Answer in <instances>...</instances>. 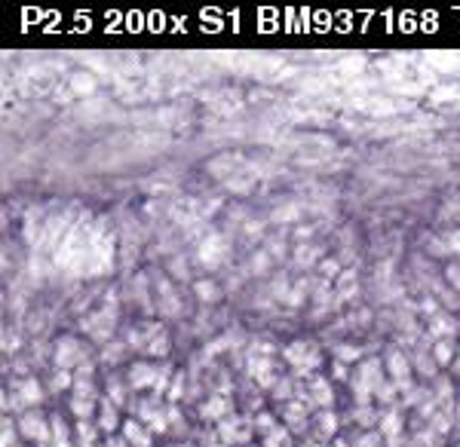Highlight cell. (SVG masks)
<instances>
[{"mask_svg":"<svg viewBox=\"0 0 460 447\" xmlns=\"http://www.w3.org/2000/svg\"><path fill=\"white\" fill-rule=\"evenodd\" d=\"M383 371H387V377L396 383L399 395H405V392H411L417 386V383L411 380L414 364H411V355L405 353L402 346H387V353H383Z\"/></svg>","mask_w":460,"mask_h":447,"instance_id":"cell-4","label":"cell"},{"mask_svg":"<svg viewBox=\"0 0 460 447\" xmlns=\"http://www.w3.org/2000/svg\"><path fill=\"white\" fill-rule=\"evenodd\" d=\"M126 386L129 383H123V380H108V398H111L117 408H126Z\"/></svg>","mask_w":460,"mask_h":447,"instance_id":"cell-34","label":"cell"},{"mask_svg":"<svg viewBox=\"0 0 460 447\" xmlns=\"http://www.w3.org/2000/svg\"><path fill=\"white\" fill-rule=\"evenodd\" d=\"M52 362H56L59 371H71V374H74V371L89 364L92 359H89V349L80 343V337L61 334L56 340V349H52Z\"/></svg>","mask_w":460,"mask_h":447,"instance_id":"cell-5","label":"cell"},{"mask_svg":"<svg viewBox=\"0 0 460 447\" xmlns=\"http://www.w3.org/2000/svg\"><path fill=\"white\" fill-rule=\"evenodd\" d=\"M74 389V374L71 371H52V392H71Z\"/></svg>","mask_w":460,"mask_h":447,"instance_id":"cell-35","label":"cell"},{"mask_svg":"<svg viewBox=\"0 0 460 447\" xmlns=\"http://www.w3.org/2000/svg\"><path fill=\"white\" fill-rule=\"evenodd\" d=\"M319 273H322L326 279L338 282V276L344 273V267H341V260H338V258H322V260H319Z\"/></svg>","mask_w":460,"mask_h":447,"instance_id":"cell-36","label":"cell"},{"mask_svg":"<svg viewBox=\"0 0 460 447\" xmlns=\"http://www.w3.org/2000/svg\"><path fill=\"white\" fill-rule=\"evenodd\" d=\"M74 441L77 447H89V444H101V429L95 419H77L74 423Z\"/></svg>","mask_w":460,"mask_h":447,"instance_id":"cell-18","label":"cell"},{"mask_svg":"<svg viewBox=\"0 0 460 447\" xmlns=\"http://www.w3.org/2000/svg\"><path fill=\"white\" fill-rule=\"evenodd\" d=\"M288 444H292V432H288L283 423H279L270 435L261 438V447H288Z\"/></svg>","mask_w":460,"mask_h":447,"instance_id":"cell-31","label":"cell"},{"mask_svg":"<svg viewBox=\"0 0 460 447\" xmlns=\"http://www.w3.org/2000/svg\"><path fill=\"white\" fill-rule=\"evenodd\" d=\"M157 294H160L157 306H160L163 315H181V298H178V291L172 288V282L163 279L160 285H157Z\"/></svg>","mask_w":460,"mask_h":447,"instance_id":"cell-17","label":"cell"},{"mask_svg":"<svg viewBox=\"0 0 460 447\" xmlns=\"http://www.w3.org/2000/svg\"><path fill=\"white\" fill-rule=\"evenodd\" d=\"M71 395L101 402V398H99V389H95V383H92V377H83V380H77V377H74V389H71Z\"/></svg>","mask_w":460,"mask_h":447,"instance_id":"cell-32","label":"cell"},{"mask_svg":"<svg viewBox=\"0 0 460 447\" xmlns=\"http://www.w3.org/2000/svg\"><path fill=\"white\" fill-rule=\"evenodd\" d=\"M95 423H99L101 435L111 438L114 432H120V429H123V423H126V419H120V408H117L111 398L105 395V398L99 402V417H95Z\"/></svg>","mask_w":460,"mask_h":447,"instance_id":"cell-14","label":"cell"},{"mask_svg":"<svg viewBox=\"0 0 460 447\" xmlns=\"http://www.w3.org/2000/svg\"><path fill=\"white\" fill-rule=\"evenodd\" d=\"M16 423H19V435H22L25 441H31L37 447H50L52 444V419L46 417L40 408L25 410Z\"/></svg>","mask_w":460,"mask_h":447,"instance_id":"cell-6","label":"cell"},{"mask_svg":"<svg viewBox=\"0 0 460 447\" xmlns=\"http://www.w3.org/2000/svg\"><path fill=\"white\" fill-rule=\"evenodd\" d=\"M129 380V389L135 392H154V395H166L169 392V383H172V368L169 364H154V362H135L126 374Z\"/></svg>","mask_w":460,"mask_h":447,"instance_id":"cell-2","label":"cell"},{"mask_svg":"<svg viewBox=\"0 0 460 447\" xmlns=\"http://www.w3.org/2000/svg\"><path fill=\"white\" fill-rule=\"evenodd\" d=\"M332 374H334V380H347V383H350V371H347V364L334 362V364H332Z\"/></svg>","mask_w":460,"mask_h":447,"instance_id":"cell-42","label":"cell"},{"mask_svg":"<svg viewBox=\"0 0 460 447\" xmlns=\"http://www.w3.org/2000/svg\"><path fill=\"white\" fill-rule=\"evenodd\" d=\"M181 383H184V374H175V377H172V386H169V392H166L172 404L178 402V398H181Z\"/></svg>","mask_w":460,"mask_h":447,"instance_id":"cell-39","label":"cell"},{"mask_svg":"<svg viewBox=\"0 0 460 447\" xmlns=\"http://www.w3.org/2000/svg\"><path fill=\"white\" fill-rule=\"evenodd\" d=\"M169 353H172V340H169L166 328H160V331L150 337L148 346H144V355H150V359H169Z\"/></svg>","mask_w":460,"mask_h":447,"instance_id":"cell-21","label":"cell"},{"mask_svg":"<svg viewBox=\"0 0 460 447\" xmlns=\"http://www.w3.org/2000/svg\"><path fill=\"white\" fill-rule=\"evenodd\" d=\"M307 398L317 410H332L334 408V383L322 374L307 377Z\"/></svg>","mask_w":460,"mask_h":447,"instance_id":"cell-10","label":"cell"},{"mask_svg":"<svg viewBox=\"0 0 460 447\" xmlns=\"http://www.w3.org/2000/svg\"><path fill=\"white\" fill-rule=\"evenodd\" d=\"M445 276H448V282L460 291V260H454V264H451L448 270H445Z\"/></svg>","mask_w":460,"mask_h":447,"instance_id":"cell-41","label":"cell"},{"mask_svg":"<svg viewBox=\"0 0 460 447\" xmlns=\"http://www.w3.org/2000/svg\"><path fill=\"white\" fill-rule=\"evenodd\" d=\"M387 383V371H383V359H362L350 374V392H353L356 404H372L374 402V392Z\"/></svg>","mask_w":460,"mask_h":447,"instance_id":"cell-1","label":"cell"},{"mask_svg":"<svg viewBox=\"0 0 460 447\" xmlns=\"http://www.w3.org/2000/svg\"><path fill=\"white\" fill-rule=\"evenodd\" d=\"M194 294L203 300V304H215V300H221V288H218V282H212V279L194 282Z\"/></svg>","mask_w":460,"mask_h":447,"instance_id":"cell-28","label":"cell"},{"mask_svg":"<svg viewBox=\"0 0 460 447\" xmlns=\"http://www.w3.org/2000/svg\"><path fill=\"white\" fill-rule=\"evenodd\" d=\"M71 89L77 95H92L95 92V77H92V74H74V77H71Z\"/></svg>","mask_w":460,"mask_h":447,"instance_id":"cell-33","label":"cell"},{"mask_svg":"<svg viewBox=\"0 0 460 447\" xmlns=\"http://www.w3.org/2000/svg\"><path fill=\"white\" fill-rule=\"evenodd\" d=\"M249 447H261V444H249Z\"/></svg>","mask_w":460,"mask_h":447,"instance_id":"cell-47","label":"cell"},{"mask_svg":"<svg viewBox=\"0 0 460 447\" xmlns=\"http://www.w3.org/2000/svg\"><path fill=\"white\" fill-rule=\"evenodd\" d=\"M328 447H350V444L344 441V438H334V441H332V444H328Z\"/></svg>","mask_w":460,"mask_h":447,"instance_id":"cell-44","label":"cell"},{"mask_svg":"<svg viewBox=\"0 0 460 447\" xmlns=\"http://www.w3.org/2000/svg\"><path fill=\"white\" fill-rule=\"evenodd\" d=\"M246 371H249L252 380H255L261 389H267V392H273V386L283 380V374H279L270 346H264V353H252L249 362H246Z\"/></svg>","mask_w":460,"mask_h":447,"instance_id":"cell-7","label":"cell"},{"mask_svg":"<svg viewBox=\"0 0 460 447\" xmlns=\"http://www.w3.org/2000/svg\"><path fill=\"white\" fill-rule=\"evenodd\" d=\"M304 294H310V288H307V282H294L292 294H288V304H292V306H301V300H304Z\"/></svg>","mask_w":460,"mask_h":447,"instance_id":"cell-38","label":"cell"},{"mask_svg":"<svg viewBox=\"0 0 460 447\" xmlns=\"http://www.w3.org/2000/svg\"><path fill=\"white\" fill-rule=\"evenodd\" d=\"M313 236V227H298V239L304 242V239H310Z\"/></svg>","mask_w":460,"mask_h":447,"instance_id":"cell-43","label":"cell"},{"mask_svg":"<svg viewBox=\"0 0 460 447\" xmlns=\"http://www.w3.org/2000/svg\"><path fill=\"white\" fill-rule=\"evenodd\" d=\"M430 353H432V359H436L439 368H448V364H454V359H457V355H454V343H451V340H436Z\"/></svg>","mask_w":460,"mask_h":447,"instance_id":"cell-26","label":"cell"},{"mask_svg":"<svg viewBox=\"0 0 460 447\" xmlns=\"http://www.w3.org/2000/svg\"><path fill=\"white\" fill-rule=\"evenodd\" d=\"M120 438L129 447H154V432H150L148 426H144L141 419H135V417H129L126 423H123Z\"/></svg>","mask_w":460,"mask_h":447,"instance_id":"cell-15","label":"cell"},{"mask_svg":"<svg viewBox=\"0 0 460 447\" xmlns=\"http://www.w3.org/2000/svg\"><path fill=\"white\" fill-rule=\"evenodd\" d=\"M215 447H230V444H221V441H218V444H215Z\"/></svg>","mask_w":460,"mask_h":447,"instance_id":"cell-46","label":"cell"},{"mask_svg":"<svg viewBox=\"0 0 460 447\" xmlns=\"http://www.w3.org/2000/svg\"><path fill=\"white\" fill-rule=\"evenodd\" d=\"M356 291H359V276H356V270H344L338 276V282H334V298H338V304L353 300Z\"/></svg>","mask_w":460,"mask_h":447,"instance_id":"cell-19","label":"cell"},{"mask_svg":"<svg viewBox=\"0 0 460 447\" xmlns=\"http://www.w3.org/2000/svg\"><path fill=\"white\" fill-rule=\"evenodd\" d=\"M332 355H334V362H341V364H359L366 359V349L356 346V343H338Z\"/></svg>","mask_w":460,"mask_h":447,"instance_id":"cell-23","label":"cell"},{"mask_svg":"<svg viewBox=\"0 0 460 447\" xmlns=\"http://www.w3.org/2000/svg\"><path fill=\"white\" fill-rule=\"evenodd\" d=\"M294 258H298V264H301V267H310V264H317L313 258H319V260H322V251H319V249H298V254H294Z\"/></svg>","mask_w":460,"mask_h":447,"instance_id":"cell-37","label":"cell"},{"mask_svg":"<svg viewBox=\"0 0 460 447\" xmlns=\"http://www.w3.org/2000/svg\"><path fill=\"white\" fill-rule=\"evenodd\" d=\"M267 267H270V254H267V251H258L255 258H252V270H255V273H264Z\"/></svg>","mask_w":460,"mask_h":447,"instance_id":"cell-40","label":"cell"},{"mask_svg":"<svg viewBox=\"0 0 460 447\" xmlns=\"http://www.w3.org/2000/svg\"><path fill=\"white\" fill-rule=\"evenodd\" d=\"M411 364H414V371L421 377H436V371H439V364H436V359H432V353L430 349H414L411 353Z\"/></svg>","mask_w":460,"mask_h":447,"instance_id":"cell-22","label":"cell"},{"mask_svg":"<svg viewBox=\"0 0 460 447\" xmlns=\"http://www.w3.org/2000/svg\"><path fill=\"white\" fill-rule=\"evenodd\" d=\"M16 447H22V444H16Z\"/></svg>","mask_w":460,"mask_h":447,"instance_id":"cell-48","label":"cell"},{"mask_svg":"<svg viewBox=\"0 0 460 447\" xmlns=\"http://www.w3.org/2000/svg\"><path fill=\"white\" fill-rule=\"evenodd\" d=\"M283 362L294 371V377H313L322 364V349L313 340H292L283 346Z\"/></svg>","mask_w":460,"mask_h":447,"instance_id":"cell-3","label":"cell"},{"mask_svg":"<svg viewBox=\"0 0 460 447\" xmlns=\"http://www.w3.org/2000/svg\"><path fill=\"white\" fill-rule=\"evenodd\" d=\"M283 423V419H277V414H270V410H258L255 417H252V426H255V435L258 438H264V435H270L277 426Z\"/></svg>","mask_w":460,"mask_h":447,"instance_id":"cell-27","label":"cell"},{"mask_svg":"<svg viewBox=\"0 0 460 447\" xmlns=\"http://www.w3.org/2000/svg\"><path fill=\"white\" fill-rule=\"evenodd\" d=\"M19 423H12L10 414H3V423H0V447H16L19 444Z\"/></svg>","mask_w":460,"mask_h":447,"instance_id":"cell-30","label":"cell"},{"mask_svg":"<svg viewBox=\"0 0 460 447\" xmlns=\"http://www.w3.org/2000/svg\"><path fill=\"white\" fill-rule=\"evenodd\" d=\"M129 355V343L126 340H111V343H105V349H101V362L105 364H120L123 359Z\"/></svg>","mask_w":460,"mask_h":447,"instance_id":"cell-25","label":"cell"},{"mask_svg":"<svg viewBox=\"0 0 460 447\" xmlns=\"http://www.w3.org/2000/svg\"><path fill=\"white\" fill-rule=\"evenodd\" d=\"M68 408H71V414L77 417V419H95V417H99V402H92V398H77V395H71Z\"/></svg>","mask_w":460,"mask_h":447,"instance_id":"cell-24","label":"cell"},{"mask_svg":"<svg viewBox=\"0 0 460 447\" xmlns=\"http://www.w3.org/2000/svg\"><path fill=\"white\" fill-rule=\"evenodd\" d=\"M197 254H200V264L206 267V270H218V267H224V264H228V258H230L228 236H221V233H212V236H206Z\"/></svg>","mask_w":460,"mask_h":447,"instance_id":"cell-9","label":"cell"},{"mask_svg":"<svg viewBox=\"0 0 460 447\" xmlns=\"http://www.w3.org/2000/svg\"><path fill=\"white\" fill-rule=\"evenodd\" d=\"M338 429H341V419L338 414H334V408L332 410H317L313 414V441H322V444H328V441H334L338 438Z\"/></svg>","mask_w":460,"mask_h":447,"instance_id":"cell-13","label":"cell"},{"mask_svg":"<svg viewBox=\"0 0 460 447\" xmlns=\"http://www.w3.org/2000/svg\"><path fill=\"white\" fill-rule=\"evenodd\" d=\"M215 435H218V441H221V444L249 447V444H255V441H252V435H255V426H252L249 417L233 414V417L221 419V423L215 426Z\"/></svg>","mask_w":460,"mask_h":447,"instance_id":"cell-8","label":"cell"},{"mask_svg":"<svg viewBox=\"0 0 460 447\" xmlns=\"http://www.w3.org/2000/svg\"><path fill=\"white\" fill-rule=\"evenodd\" d=\"M448 337H457V322L454 315L439 313L436 319H430V340H448Z\"/></svg>","mask_w":460,"mask_h":447,"instance_id":"cell-20","label":"cell"},{"mask_svg":"<svg viewBox=\"0 0 460 447\" xmlns=\"http://www.w3.org/2000/svg\"><path fill=\"white\" fill-rule=\"evenodd\" d=\"M114 309H99V313H92V315H86L83 319V331L89 337H95V340H105V343H111V331H114Z\"/></svg>","mask_w":460,"mask_h":447,"instance_id":"cell-12","label":"cell"},{"mask_svg":"<svg viewBox=\"0 0 460 447\" xmlns=\"http://www.w3.org/2000/svg\"><path fill=\"white\" fill-rule=\"evenodd\" d=\"M451 368H454V374H460V355L454 359V364H451Z\"/></svg>","mask_w":460,"mask_h":447,"instance_id":"cell-45","label":"cell"},{"mask_svg":"<svg viewBox=\"0 0 460 447\" xmlns=\"http://www.w3.org/2000/svg\"><path fill=\"white\" fill-rule=\"evenodd\" d=\"M377 432H381V438H383V441H390V438H399V435H405V417H402V410H399V408L383 410L381 419H377Z\"/></svg>","mask_w":460,"mask_h":447,"instance_id":"cell-16","label":"cell"},{"mask_svg":"<svg viewBox=\"0 0 460 447\" xmlns=\"http://www.w3.org/2000/svg\"><path fill=\"white\" fill-rule=\"evenodd\" d=\"M200 417L206 423H221V419L233 417V398L230 395H221V392H212L209 398L200 404Z\"/></svg>","mask_w":460,"mask_h":447,"instance_id":"cell-11","label":"cell"},{"mask_svg":"<svg viewBox=\"0 0 460 447\" xmlns=\"http://www.w3.org/2000/svg\"><path fill=\"white\" fill-rule=\"evenodd\" d=\"M353 419H356V423H359L366 432H372V426H377V419H381V410H374L372 404H356Z\"/></svg>","mask_w":460,"mask_h":447,"instance_id":"cell-29","label":"cell"}]
</instances>
